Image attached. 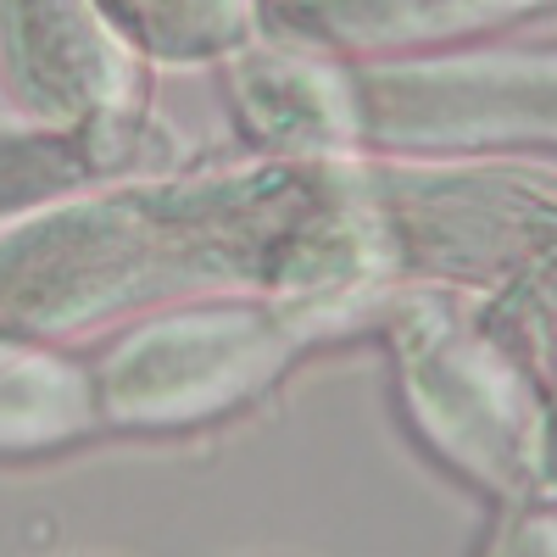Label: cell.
I'll return each instance as SVG.
<instances>
[{
	"instance_id": "cell-4",
	"label": "cell",
	"mask_w": 557,
	"mask_h": 557,
	"mask_svg": "<svg viewBox=\"0 0 557 557\" xmlns=\"http://www.w3.org/2000/svg\"><path fill=\"white\" fill-rule=\"evenodd\" d=\"M557 139V57L546 45L341 62V157L507 162Z\"/></svg>"
},
{
	"instance_id": "cell-11",
	"label": "cell",
	"mask_w": 557,
	"mask_h": 557,
	"mask_svg": "<svg viewBox=\"0 0 557 557\" xmlns=\"http://www.w3.org/2000/svg\"><path fill=\"white\" fill-rule=\"evenodd\" d=\"M474 557H557V519L552 502H507L491 519Z\"/></svg>"
},
{
	"instance_id": "cell-1",
	"label": "cell",
	"mask_w": 557,
	"mask_h": 557,
	"mask_svg": "<svg viewBox=\"0 0 557 557\" xmlns=\"http://www.w3.org/2000/svg\"><path fill=\"white\" fill-rule=\"evenodd\" d=\"M552 168L251 157L84 190L0 223V335L67 341L101 323L257 296L368 330L391 290H502L552 262Z\"/></svg>"
},
{
	"instance_id": "cell-7",
	"label": "cell",
	"mask_w": 557,
	"mask_h": 557,
	"mask_svg": "<svg viewBox=\"0 0 557 557\" xmlns=\"http://www.w3.org/2000/svg\"><path fill=\"white\" fill-rule=\"evenodd\" d=\"M173 168H184V146L173 123L146 107L101 112L84 123H0V223Z\"/></svg>"
},
{
	"instance_id": "cell-5",
	"label": "cell",
	"mask_w": 557,
	"mask_h": 557,
	"mask_svg": "<svg viewBox=\"0 0 557 557\" xmlns=\"http://www.w3.org/2000/svg\"><path fill=\"white\" fill-rule=\"evenodd\" d=\"M0 78L28 123L146 107V67L117 45L96 0H0Z\"/></svg>"
},
{
	"instance_id": "cell-2",
	"label": "cell",
	"mask_w": 557,
	"mask_h": 557,
	"mask_svg": "<svg viewBox=\"0 0 557 557\" xmlns=\"http://www.w3.org/2000/svg\"><path fill=\"white\" fill-rule=\"evenodd\" d=\"M368 330L385 335L407 430L462 485L507 502H552L546 374L451 285L391 290Z\"/></svg>"
},
{
	"instance_id": "cell-8",
	"label": "cell",
	"mask_w": 557,
	"mask_h": 557,
	"mask_svg": "<svg viewBox=\"0 0 557 557\" xmlns=\"http://www.w3.org/2000/svg\"><path fill=\"white\" fill-rule=\"evenodd\" d=\"M218 73L228 112L262 157H341V62L251 39Z\"/></svg>"
},
{
	"instance_id": "cell-9",
	"label": "cell",
	"mask_w": 557,
	"mask_h": 557,
	"mask_svg": "<svg viewBox=\"0 0 557 557\" xmlns=\"http://www.w3.org/2000/svg\"><path fill=\"white\" fill-rule=\"evenodd\" d=\"M89 435H101L89 368L57 341L0 335V457H45Z\"/></svg>"
},
{
	"instance_id": "cell-3",
	"label": "cell",
	"mask_w": 557,
	"mask_h": 557,
	"mask_svg": "<svg viewBox=\"0 0 557 557\" xmlns=\"http://www.w3.org/2000/svg\"><path fill=\"white\" fill-rule=\"evenodd\" d=\"M341 335L323 307L201 296L123 318L89 357V401L107 435H184L257 401L285 368Z\"/></svg>"
},
{
	"instance_id": "cell-10",
	"label": "cell",
	"mask_w": 557,
	"mask_h": 557,
	"mask_svg": "<svg viewBox=\"0 0 557 557\" xmlns=\"http://www.w3.org/2000/svg\"><path fill=\"white\" fill-rule=\"evenodd\" d=\"M139 67H218L257 39V0H96Z\"/></svg>"
},
{
	"instance_id": "cell-6",
	"label": "cell",
	"mask_w": 557,
	"mask_h": 557,
	"mask_svg": "<svg viewBox=\"0 0 557 557\" xmlns=\"http://www.w3.org/2000/svg\"><path fill=\"white\" fill-rule=\"evenodd\" d=\"M552 12V0H257V39L330 62H380L480 45Z\"/></svg>"
}]
</instances>
